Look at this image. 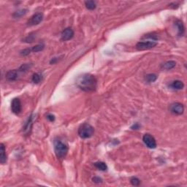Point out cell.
<instances>
[{
	"instance_id": "6da1fadb",
	"label": "cell",
	"mask_w": 187,
	"mask_h": 187,
	"mask_svg": "<svg viewBox=\"0 0 187 187\" xmlns=\"http://www.w3.org/2000/svg\"><path fill=\"white\" fill-rule=\"evenodd\" d=\"M76 84L78 88L83 91H93L96 90L97 86V81L92 75L84 74L77 78Z\"/></svg>"
},
{
	"instance_id": "7a4b0ae2",
	"label": "cell",
	"mask_w": 187,
	"mask_h": 187,
	"mask_svg": "<svg viewBox=\"0 0 187 187\" xmlns=\"http://www.w3.org/2000/svg\"><path fill=\"white\" fill-rule=\"evenodd\" d=\"M68 145L61 140H54V151L57 158L59 159H63L66 157L68 153Z\"/></svg>"
},
{
	"instance_id": "3957f363",
	"label": "cell",
	"mask_w": 187,
	"mask_h": 187,
	"mask_svg": "<svg viewBox=\"0 0 187 187\" xmlns=\"http://www.w3.org/2000/svg\"><path fill=\"white\" fill-rule=\"evenodd\" d=\"M78 135L82 139H88L93 136L95 133V129L88 123H84L78 129Z\"/></svg>"
},
{
	"instance_id": "277c9868",
	"label": "cell",
	"mask_w": 187,
	"mask_h": 187,
	"mask_svg": "<svg viewBox=\"0 0 187 187\" xmlns=\"http://www.w3.org/2000/svg\"><path fill=\"white\" fill-rule=\"evenodd\" d=\"M143 141L149 148L154 149L157 148V141L155 138L150 134H146L143 137Z\"/></svg>"
},
{
	"instance_id": "5b68a950",
	"label": "cell",
	"mask_w": 187,
	"mask_h": 187,
	"mask_svg": "<svg viewBox=\"0 0 187 187\" xmlns=\"http://www.w3.org/2000/svg\"><path fill=\"white\" fill-rule=\"evenodd\" d=\"M157 45V43L156 41H141L139 42L136 45V48L138 50H148V49H151L155 47Z\"/></svg>"
},
{
	"instance_id": "8992f818",
	"label": "cell",
	"mask_w": 187,
	"mask_h": 187,
	"mask_svg": "<svg viewBox=\"0 0 187 187\" xmlns=\"http://www.w3.org/2000/svg\"><path fill=\"white\" fill-rule=\"evenodd\" d=\"M22 105L19 98H14L11 102V110L15 115H18L21 112Z\"/></svg>"
},
{
	"instance_id": "52a82bcc",
	"label": "cell",
	"mask_w": 187,
	"mask_h": 187,
	"mask_svg": "<svg viewBox=\"0 0 187 187\" xmlns=\"http://www.w3.org/2000/svg\"><path fill=\"white\" fill-rule=\"evenodd\" d=\"M43 20V15L40 12H37L35 13L31 17V18L29 20V21L27 22V26H36L38 25L40 22H42V21Z\"/></svg>"
},
{
	"instance_id": "ba28073f",
	"label": "cell",
	"mask_w": 187,
	"mask_h": 187,
	"mask_svg": "<svg viewBox=\"0 0 187 187\" xmlns=\"http://www.w3.org/2000/svg\"><path fill=\"white\" fill-rule=\"evenodd\" d=\"M170 111L175 115H181L184 112V107L180 102H175L170 106Z\"/></svg>"
},
{
	"instance_id": "9c48e42d",
	"label": "cell",
	"mask_w": 187,
	"mask_h": 187,
	"mask_svg": "<svg viewBox=\"0 0 187 187\" xmlns=\"http://www.w3.org/2000/svg\"><path fill=\"white\" fill-rule=\"evenodd\" d=\"M75 35V32L71 28H66L63 30L61 35V38L62 41H68L73 38Z\"/></svg>"
},
{
	"instance_id": "30bf717a",
	"label": "cell",
	"mask_w": 187,
	"mask_h": 187,
	"mask_svg": "<svg viewBox=\"0 0 187 187\" xmlns=\"http://www.w3.org/2000/svg\"><path fill=\"white\" fill-rule=\"evenodd\" d=\"M35 115L32 114L30 116H29V118L28 119L27 121L26 122V124H25L24 126H23V132L24 133L25 135H29V133H30L31 130H32V125H33L34 120H35Z\"/></svg>"
},
{
	"instance_id": "8fae6325",
	"label": "cell",
	"mask_w": 187,
	"mask_h": 187,
	"mask_svg": "<svg viewBox=\"0 0 187 187\" xmlns=\"http://www.w3.org/2000/svg\"><path fill=\"white\" fill-rule=\"evenodd\" d=\"M19 70H10L6 73V79L9 81H15L18 79L19 76Z\"/></svg>"
},
{
	"instance_id": "7c38bea8",
	"label": "cell",
	"mask_w": 187,
	"mask_h": 187,
	"mask_svg": "<svg viewBox=\"0 0 187 187\" xmlns=\"http://www.w3.org/2000/svg\"><path fill=\"white\" fill-rule=\"evenodd\" d=\"M7 162V155L6 150H5V146L3 143H1V147H0V163L2 164H5Z\"/></svg>"
},
{
	"instance_id": "4fadbf2b",
	"label": "cell",
	"mask_w": 187,
	"mask_h": 187,
	"mask_svg": "<svg viewBox=\"0 0 187 187\" xmlns=\"http://www.w3.org/2000/svg\"><path fill=\"white\" fill-rule=\"evenodd\" d=\"M175 66H176V62L175 61L171 60V61H168L164 63V64H163L161 65V68L166 70H170L173 69Z\"/></svg>"
},
{
	"instance_id": "5bb4252c",
	"label": "cell",
	"mask_w": 187,
	"mask_h": 187,
	"mask_svg": "<svg viewBox=\"0 0 187 187\" xmlns=\"http://www.w3.org/2000/svg\"><path fill=\"white\" fill-rule=\"evenodd\" d=\"M175 25L178 28V35L179 36H182L184 33V31H185V28H184V25L183 23V22L180 20H177L175 22Z\"/></svg>"
},
{
	"instance_id": "9a60e30c",
	"label": "cell",
	"mask_w": 187,
	"mask_h": 187,
	"mask_svg": "<svg viewBox=\"0 0 187 187\" xmlns=\"http://www.w3.org/2000/svg\"><path fill=\"white\" fill-rule=\"evenodd\" d=\"M170 87L172 88H173V89L181 90L184 88V83L181 81H178V80H177V81H173V82L170 84Z\"/></svg>"
},
{
	"instance_id": "2e32d148",
	"label": "cell",
	"mask_w": 187,
	"mask_h": 187,
	"mask_svg": "<svg viewBox=\"0 0 187 187\" xmlns=\"http://www.w3.org/2000/svg\"><path fill=\"white\" fill-rule=\"evenodd\" d=\"M97 169L101 171H106L108 170V166L103 161H97L94 164Z\"/></svg>"
},
{
	"instance_id": "e0dca14e",
	"label": "cell",
	"mask_w": 187,
	"mask_h": 187,
	"mask_svg": "<svg viewBox=\"0 0 187 187\" xmlns=\"http://www.w3.org/2000/svg\"><path fill=\"white\" fill-rule=\"evenodd\" d=\"M85 5L86 8L90 10H93L97 8L96 3L94 1H86V2H85Z\"/></svg>"
},
{
	"instance_id": "ac0fdd59",
	"label": "cell",
	"mask_w": 187,
	"mask_h": 187,
	"mask_svg": "<svg viewBox=\"0 0 187 187\" xmlns=\"http://www.w3.org/2000/svg\"><path fill=\"white\" fill-rule=\"evenodd\" d=\"M157 75L156 74H148L146 76V80L148 83H154L157 81Z\"/></svg>"
},
{
	"instance_id": "d6986e66",
	"label": "cell",
	"mask_w": 187,
	"mask_h": 187,
	"mask_svg": "<svg viewBox=\"0 0 187 187\" xmlns=\"http://www.w3.org/2000/svg\"><path fill=\"white\" fill-rule=\"evenodd\" d=\"M32 82L35 84H38L42 81V75L39 73H35L32 75Z\"/></svg>"
},
{
	"instance_id": "ffe728a7",
	"label": "cell",
	"mask_w": 187,
	"mask_h": 187,
	"mask_svg": "<svg viewBox=\"0 0 187 187\" xmlns=\"http://www.w3.org/2000/svg\"><path fill=\"white\" fill-rule=\"evenodd\" d=\"M35 37H36V36H35V34L31 33L30 35H28L26 37H25L23 40V42H25V43H32V42H34V40H35Z\"/></svg>"
},
{
	"instance_id": "44dd1931",
	"label": "cell",
	"mask_w": 187,
	"mask_h": 187,
	"mask_svg": "<svg viewBox=\"0 0 187 187\" xmlns=\"http://www.w3.org/2000/svg\"><path fill=\"white\" fill-rule=\"evenodd\" d=\"M31 67H32V64H22L21 67L18 69V70H19L20 72H27L31 68Z\"/></svg>"
},
{
	"instance_id": "7402d4cb",
	"label": "cell",
	"mask_w": 187,
	"mask_h": 187,
	"mask_svg": "<svg viewBox=\"0 0 187 187\" xmlns=\"http://www.w3.org/2000/svg\"><path fill=\"white\" fill-rule=\"evenodd\" d=\"M45 48V45L44 44H38L37 46H34L32 48V51L35 52V53H37V52L41 51L43 49Z\"/></svg>"
},
{
	"instance_id": "603a6c76",
	"label": "cell",
	"mask_w": 187,
	"mask_h": 187,
	"mask_svg": "<svg viewBox=\"0 0 187 187\" xmlns=\"http://www.w3.org/2000/svg\"><path fill=\"white\" fill-rule=\"evenodd\" d=\"M26 12H27V10H21L15 12L13 14V17L14 18H20V17L24 15Z\"/></svg>"
},
{
	"instance_id": "cb8c5ba5",
	"label": "cell",
	"mask_w": 187,
	"mask_h": 187,
	"mask_svg": "<svg viewBox=\"0 0 187 187\" xmlns=\"http://www.w3.org/2000/svg\"><path fill=\"white\" fill-rule=\"evenodd\" d=\"M130 183L132 186H137L140 185V179H138L136 177H132V178L130 179Z\"/></svg>"
},
{
	"instance_id": "d4e9b609",
	"label": "cell",
	"mask_w": 187,
	"mask_h": 187,
	"mask_svg": "<svg viewBox=\"0 0 187 187\" xmlns=\"http://www.w3.org/2000/svg\"><path fill=\"white\" fill-rule=\"evenodd\" d=\"M31 51H32V49L26 48V49H24V50H21V51L20 52V54L21 55V56H28V55L31 53Z\"/></svg>"
},
{
	"instance_id": "484cf974",
	"label": "cell",
	"mask_w": 187,
	"mask_h": 187,
	"mask_svg": "<svg viewBox=\"0 0 187 187\" xmlns=\"http://www.w3.org/2000/svg\"><path fill=\"white\" fill-rule=\"evenodd\" d=\"M92 181L94 183H96V184H99V183L102 182V179L101 178H99V177L96 176L92 178Z\"/></svg>"
},
{
	"instance_id": "4316f807",
	"label": "cell",
	"mask_w": 187,
	"mask_h": 187,
	"mask_svg": "<svg viewBox=\"0 0 187 187\" xmlns=\"http://www.w3.org/2000/svg\"><path fill=\"white\" fill-rule=\"evenodd\" d=\"M47 119H48L49 121H51V122H53V121H55V116L54 115H53V114H48L47 115Z\"/></svg>"
},
{
	"instance_id": "83f0119b",
	"label": "cell",
	"mask_w": 187,
	"mask_h": 187,
	"mask_svg": "<svg viewBox=\"0 0 187 187\" xmlns=\"http://www.w3.org/2000/svg\"><path fill=\"white\" fill-rule=\"evenodd\" d=\"M140 124H139L138 123H135V124H133L132 126H131V129H140Z\"/></svg>"
}]
</instances>
